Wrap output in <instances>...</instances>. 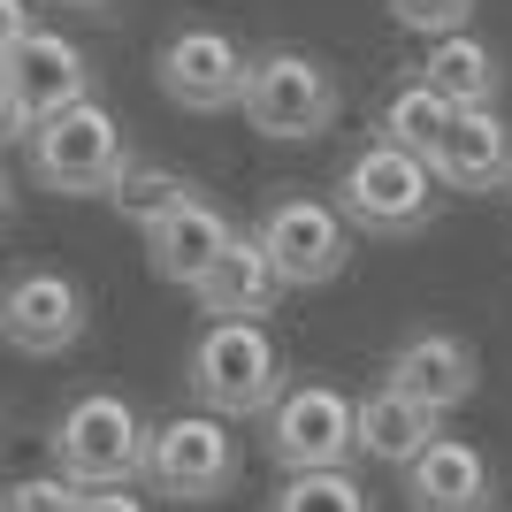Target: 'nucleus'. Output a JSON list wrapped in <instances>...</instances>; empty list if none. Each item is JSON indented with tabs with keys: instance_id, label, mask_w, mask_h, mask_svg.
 <instances>
[{
	"instance_id": "1",
	"label": "nucleus",
	"mask_w": 512,
	"mask_h": 512,
	"mask_svg": "<svg viewBox=\"0 0 512 512\" xmlns=\"http://www.w3.org/2000/svg\"><path fill=\"white\" fill-rule=\"evenodd\" d=\"M184 383H192V406L214 421H268L276 398L291 390L268 321H207L184 360Z\"/></svg>"
},
{
	"instance_id": "2",
	"label": "nucleus",
	"mask_w": 512,
	"mask_h": 512,
	"mask_svg": "<svg viewBox=\"0 0 512 512\" xmlns=\"http://www.w3.org/2000/svg\"><path fill=\"white\" fill-rule=\"evenodd\" d=\"M146 444H153V428L138 421V406L115 398V390L69 398V406L54 413V436H46L54 474L77 482V490H130V482H146Z\"/></svg>"
},
{
	"instance_id": "3",
	"label": "nucleus",
	"mask_w": 512,
	"mask_h": 512,
	"mask_svg": "<svg viewBox=\"0 0 512 512\" xmlns=\"http://www.w3.org/2000/svg\"><path fill=\"white\" fill-rule=\"evenodd\" d=\"M436 199H444L436 169L413 161L406 146H390V138H367L337 169V214L367 237H421L436 222Z\"/></svg>"
},
{
	"instance_id": "4",
	"label": "nucleus",
	"mask_w": 512,
	"mask_h": 512,
	"mask_svg": "<svg viewBox=\"0 0 512 512\" xmlns=\"http://www.w3.org/2000/svg\"><path fill=\"white\" fill-rule=\"evenodd\" d=\"M23 153H31V176H39L46 192H62V199H107L115 176L130 169V138L100 100L69 107V115H46Z\"/></svg>"
},
{
	"instance_id": "5",
	"label": "nucleus",
	"mask_w": 512,
	"mask_h": 512,
	"mask_svg": "<svg viewBox=\"0 0 512 512\" xmlns=\"http://www.w3.org/2000/svg\"><path fill=\"white\" fill-rule=\"evenodd\" d=\"M337 77L306 54V46H268L253 54V77H245V100L237 115L260 130V138H283V146H299V138H321V130L337 123Z\"/></svg>"
},
{
	"instance_id": "6",
	"label": "nucleus",
	"mask_w": 512,
	"mask_h": 512,
	"mask_svg": "<svg viewBox=\"0 0 512 512\" xmlns=\"http://www.w3.org/2000/svg\"><path fill=\"white\" fill-rule=\"evenodd\" d=\"M237 474H245V451H237L230 421H214L199 406L161 421L146 444V490L169 505H222L237 490Z\"/></svg>"
},
{
	"instance_id": "7",
	"label": "nucleus",
	"mask_w": 512,
	"mask_h": 512,
	"mask_svg": "<svg viewBox=\"0 0 512 512\" xmlns=\"http://www.w3.org/2000/svg\"><path fill=\"white\" fill-rule=\"evenodd\" d=\"M268 459L283 474H337L360 459V398L337 383H291L268 413Z\"/></svg>"
},
{
	"instance_id": "8",
	"label": "nucleus",
	"mask_w": 512,
	"mask_h": 512,
	"mask_svg": "<svg viewBox=\"0 0 512 512\" xmlns=\"http://www.w3.org/2000/svg\"><path fill=\"white\" fill-rule=\"evenodd\" d=\"M253 237H260V253L276 260L283 291H321V283H337L344 260H352V222L337 214V199H314V192L268 199Z\"/></svg>"
},
{
	"instance_id": "9",
	"label": "nucleus",
	"mask_w": 512,
	"mask_h": 512,
	"mask_svg": "<svg viewBox=\"0 0 512 512\" xmlns=\"http://www.w3.org/2000/svg\"><path fill=\"white\" fill-rule=\"evenodd\" d=\"M92 329V299L85 283L62 276V268H16L0 283V344L23 352V360H62L77 352Z\"/></svg>"
},
{
	"instance_id": "10",
	"label": "nucleus",
	"mask_w": 512,
	"mask_h": 512,
	"mask_svg": "<svg viewBox=\"0 0 512 512\" xmlns=\"http://www.w3.org/2000/svg\"><path fill=\"white\" fill-rule=\"evenodd\" d=\"M153 77H161V92H169L184 115H222V107L245 100L253 54H245L230 31H214V23H184V31H169V46L153 54Z\"/></svg>"
},
{
	"instance_id": "11",
	"label": "nucleus",
	"mask_w": 512,
	"mask_h": 512,
	"mask_svg": "<svg viewBox=\"0 0 512 512\" xmlns=\"http://www.w3.org/2000/svg\"><path fill=\"white\" fill-rule=\"evenodd\" d=\"M0 77L16 92V107L31 115V130H39L46 115H69V107L92 100V62H85V46L62 39V31H31V39L0 62Z\"/></svg>"
},
{
	"instance_id": "12",
	"label": "nucleus",
	"mask_w": 512,
	"mask_h": 512,
	"mask_svg": "<svg viewBox=\"0 0 512 512\" xmlns=\"http://www.w3.org/2000/svg\"><path fill=\"white\" fill-rule=\"evenodd\" d=\"M383 383L421 398L428 413H451V406H467L474 383H482V352H474L459 329H413V337L390 352Z\"/></svg>"
},
{
	"instance_id": "13",
	"label": "nucleus",
	"mask_w": 512,
	"mask_h": 512,
	"mask_svg": "<svg viewBox=\"0 0 512 512\" xmlns=\"http://www.w3.org/2000/svg\"><path fill=\"white\" fill-rule=\"evenodd\" d=\"M230 245H237V222L214 207L207 192H192L176 214H161V222L146 230L153 276H161V283H184V291H199V283H207V268L230 253Z\"/></svg>"
},
{
	"instance_id": "14",
	"label": "nucleus",
	"mask_w": 512,
	"mask_h": 512,
	"mask_svg": "<svg viewBox=\"0 0 512 512\" xmlns=\"http://www.w3.org/2000/svg\"><path fill=\"white\" fill-rule=\"evenodd\" d=\"M406 505L413 512H490L497 505V474L482 459V444L467 436H436L406 467Z\"/></svg>"
},
{
	"instance_id": "15",
	"label": "nucleus",
	"mask_w": 512,
	"mask_h": 512,
	"mask_svg": "<svg viewBox=\"0 0 512 512\" xmlns=\"http://www.w3.org/2000/svg\"><path fill=\"white\" fill-rule=\"evenodd\" d=\"M436 184L444 192H512V123L497 107H474L459 115L436 153Z\"/></svg>"
},
{
	"instance_id": "16",
	"label": "nucleus",
	"mask_w": 512,
	"mask_h": 512,
	"mask_svg": "<svg viewBox=\"0 0 512 512\" xmlns=\"http://www.w3.org/2000/svg\"><path fill=\"white\" fill-rule=\"evenodd\" d=\"M199 306H207L214 321H268L283 299V276H276V260L260 253V237H237L230 253L207 268V283L192 291Z\"/></svg>"
},
{
	"instance_id": "17",
	"label": "nucleus",
	"mask_w": 512,
	"mask_h": 512,
	"mask_svg": "<svg viewBox=\"0 0 512 512\" xmlns=\"http://www.w3.org/2000/svg\"><path fill=\"white\" fill-rule=\"evenodd\" d=\"M436 428H444V413H428L421 398H406V390H390V383H375V390L360 398V459H375V467H398V474H406L413 459L436 444Z\"/></svg>"
},
{
	"instance_id": "18",
	"label": "nucleus",
	"mask_w": 512,
	"mask_h": 512,
	"mask_svg": "<svg viewBox=\"0 0 512 512\" xmlns=\"http://www.w3.org/2000/svg\"><path fill=\"white\" fill-rule=\"evenodd\" d=\"M421 85L436 92V100H451L459 115H474V107H497V92H505V62H497L490 39L459 31V39H436L421 54Z\"/></svg>"
},
{
	"instance_id": "19",
	"label": "nucleus",
	"mask_w": 512,
	"mask_h": 512,
	"mask_svg": "<svg viewBox=\"0 0 512 512\" xmlns=\"http://www.w3.org/2000/svg\"><path fill=\"white\" fill-rule=\"evenodd\" d=\"M451 123H459V107H451V100H436V92H428L421 77H413V85H398V92L383 100V115H375V138L406 146L413 161H428V169H436V153H444Z\"/></svg>"
},
{
	"instance_id": "20",
	"label": "nucleus",
	"mask_w": 512,
	"mask_h": 512,
	"mask_svg": "<svg viewBox=\"0 0 512 512\" xmlns=\"http://www.w3.org/2000/svg\"><path fill=\"white\" fill-rule=\"evenodd\" d=\"M199 184H184V176L176 169H161V161H130L123 176H115V207H123V222H138V230H153V222H161V214H176L184 207V199H192Z\"/></svg>"
},
{
	"instance_id": "21",
	"label": "nucleus",
	"mask_w": 512,
	"mask_h": 512,
	"mask_svg": "<svg viewBox=\"0 0 512 512\" xmlns=\"http://www.w3.org/2000/svg\"><path fill=\"white\" fill-rule=\"evenodd\" d=\"M268 512H375L367 482L352 467L337 474H283V490L268 497Z\"/></svg>"
},
{
	"instance_id": "22",
	"label": "nucleus",
	"mask_w": 512,
	"mask_h": 512,
	"mask_svg": "<svg viewBox=\"0 0 512 512\" xmlns=\"http://www.w3.org/2000/svg\"><path fill=\"white\" fill-rule=\"evenodd\" d=\"M390 16L406 23L413 39H459V31H467L474 23V0H390Z\"/></svg>"
},
{
	"instance_id": "23",
	"label": "nucleus",
	"mask_w": 512,
	"mask_h": 512,
	"mask_svg": "<svg viewBox=\"0 0 512 512\" xmlns=\"http://www.w3.org/2000/svg\"><path fill=\"white\" fill-rule=\"evenodd\" d=\"M77 505H85V490L62 482V474H23V482L0 490V512H77Z\"/></svg>"
},
{
	"instance_id": "24",
	"label": "nucleus",
	"mask_w": 512,
	"mask_h": 512,
	"mask_svg": "<svg viewBox=\"0 0 512 512\" xmlns=\"http://www.w3.org/2000/svg\"><path fill=\"white\" fill-rule=\"evenodd\" d=\"M31 31H39V23H31V0H0V62H8Z\"/></svg>"
},
{
	"instance_id": "25",
	"label": "nucleus",
	"mask_w": 512,
	"mask_h": 512,
	"mask_svg": "<svg viewBox=\"0 0 512 512\" xmlns=\"http://www.w3.org/2000/svg\"><path fill=\"white\" fill-rule=\"evenodd\" d=\"M8 146H31V115L16 107V92H8V77H0V153Z\"/></svg>"
},
{
	"instance_id": "26",
	"label": "nucleus",
	"mask_w": 512,
	"mask_h": 512,
	"mask_svg": "<svg viewBox=\"0 0 512 512\" xmlns=\"http://www.w3.org/2000/svg\"><path fill=\"white\" fill-rule=\"evenodd\" d=\"M77 512H153V505L138 490H85V505H77Z\"/></svg>"
},
{
	"instance_id": "27",
	"label": "nucleus",
	"mask_w": 512,
	"mask_h": 512,
	"mask_svg": "<svg viewBox=\"0 0 512 512\" xmlns=\"http://www.w3.org/2000/svg\"><path fill=\"white\" fill-rule=\"evenodd\" d=\"M8 214H16V184H8V176H0V222H8Z\"/></svg>"
},
{
	"instance_id": "28",
	"label": "nucleus",
	"mask_w": 512,
	"mask_h": 512,
	"mask_svg": "<svg viewBox=\"0 0 512 512\" xmlns=\"http://www.w3.org/2000/svg\"><path fill=\"white\" fill-rule=\"evenodd\" d=\"M62 8H107V0H62Z\"/></svg>"
}]
</instances>
